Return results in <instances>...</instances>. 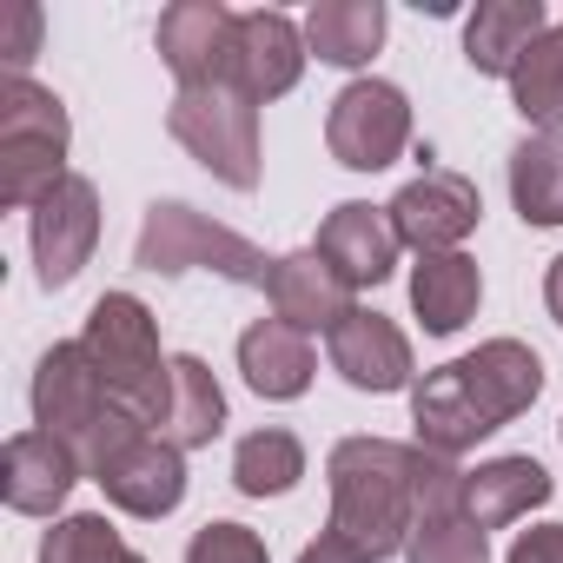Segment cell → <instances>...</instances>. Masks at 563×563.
<instances>
[{
    "label": "cell",
    "instance_id": "83f0119b",
    "mask_svg": "<svg viewBox=\"0 0 563 563\" xmlns=\"http://www.w3.org/2000/svg\"><path fill=\"white\" fill-rule=\"evenodd\" d=\"M405 563H490V530H477L471 517H431L411 530Z\"/></svg>",
    "mask_w": 563,
    "mask_h": 563
},
{
    "label": "cell",
    "instance_id": "8992f818",
    "mask_svg": "<svg viewBox=\"0 0 563 563\" xmlns=\"http://www.w3.org/2000/svg\"><path fill=\"white\" fill-rule=\"evenodd\" d=\"M166 133L232 192H252L265 173V146H258V100H245L232 80L225 87H186L166 107Z\"/></svg>",
    "mask_w": 563,
    "mask_h": 563
},
{
    "label": "cell",
    "instance_id": "4dcf8cb0",
    "mask_svg": "<svg viewBox=\"0 0 563 563\" xmlns=\"http://www.w3.org/2000/svg\"><path fill=\"white\" fill-rule=\"evenodd\" d=\"M504 563H563V523H537V530H523V537L510 543Z\"/></svg>",
    "mask_w": 563,
    "mask_h": 563
},
{
    "label": "cell",
    "instance_id": "44dd1931",
    "mask_svg": "<svg viewBox=\"0 0 563 563\" xmlns=\"http://www.w3.org/2000/svg\"><path fill=\"white\" fill-rule=\"evenodd\" d=\"M556 497L550 471L537 457H490L464 477V517L477 530H504V523H523L530 510H543Z\"/></svg>",
    "mask_w": 563,
    "mask_h": 563
},
{
    "label": "cell",
    "instance_id": "4316f807",
    "mask_svg": "<svg viewBox=\"0 0 563 563\" xmlns=\"http://www.w3.org/2000/svg\"><path fill=\"white\" fill-rule=\"evenodd\" d=\"M41 563H146V556L126 550L100 510H74V517H54V530L41 537Z\"/></svg>",
    "mask_w": 563,
    "mask_h": 563
},
{
    "label": "cell",
    "instance_id": "2e32d148",
    "mask_svg": "<svg viewBox=\"0 0 563 563\" xmlns=\"http://www.w3.org/2000/svg\"><path fill=\"white\" fill-rule=\"evenodd\" d=\"M411 444H424V451H438V457H464V451H477L490 431H504L484 405H477V391L464 385V372H457V358L451 365H438V372H424L418 385H411Z\"/></svg>",
    "mask_w": 563,
    "mask_h": 563
},
{
    "label": "cell",
    "instance_id": "f1b7e54d",
    "mask_svg": "<svg viewBox=\"0 0 563 563\" xmlns=\"http://www.w3.org/2000/svg\"><path fill=\"white\" fill-rule=\"evenodd\" d=\"M186 563H272L265 556V537L258 530H245V523H206V530H192V543H186Z\"/></svg>",
    "mask_w": 563,
    "mask_h": 563
},
{
    "label": "cell",
    "instance_id": "30bf717a",
    "mask_svg": "<svg viewBox=\"0 0 563 563\" xmlns=\"http://www.w3.org/2000/svg\"><path fill=\"white\" fill-rule=\"evenodd\" d=\"M153 47L166 60V74L186 87H225L232 80V54H239V14L219 0H173L153 27Z\"/></svg>",
    "mask_w": 563,
    "mask_h": 563
},
{
    "label": "cell",
    "instance_id": "484cf974",
    "mask_svg": "<svg viewBox=\"0 0 563 563\" xmlns=\"http://www.w3.org/2000/svg\"><path fill=\"white\" fill-rule=\"evenodd\" d=\"M510 107H517L537 133H563V21L517 60V74H510Z\"/></svg>",
    "mask_w": 563,
    "mask_h": 563
},
{
    "label": "cell",
    "instance_id": "7c38bea8",
    "mask_svg": "<svg viewBox=\"0 0 563 563\" xmlns=\"http://www.w3.org/2000/svg\"><path fill=\"white\" fill-rule=\"evenodd\" d=\"M325 358H332V372L352 385V391H372V398H385V391H411L418 378V365H411V339L385 319V312H365V306H352L332 332H325Z\"/></svg>",
    "mask_w": 563,
    "mask_h": 563
},
{
    "label": "cell",
    "instance_id": "52a82bcc",
    "mask_svg": "<svg viewBox=\"0 0 563 563\" xmlns=\"http://www.w3.org/2000/svg\"><path fill=\"white\" fill-rule=\"evenodd\" d=\"M325 146L345 173H385L411 146V100L391 80H352L325 113Z\"/></svg>",
    "mask_w": 563,
    "mask_h": 563
},
{
    "label": "cell",
    "instance_id": "4fadbf2b",
    "mask_svg": "<svg viewBox=\"0 0 563 563\" xmlns=\"http://www.w3.org/2000/svg\"><path fill=\"white\" fill-rule=\"evenodd\" d=\"M265 299H272V319H286L292 332H332L345 312H352V299H358V286L319 252V245H299V252H286V258H272V272H265Z\"/></svg>",
    "mask_w": 563,
    "mask_h": 563
},
{
    "label": "cell",
    "instance_id": "ba28073f",
    "mask_svg": "<svg viewBox=\"0 0 563 563\" xmlns=\"http://www.w3.org/2000/svg\"><path fill=\"white\" fill-rule=\"evenodd\" d=\"M27 245H34V272L47 292L74 286L100 245V186L87 173H67L54 192H41L27 212Z\"/></svg>",
    "mask_w": 563,
    "mask_h": 563
},
{
    "label": "cell",
    "instance_id": "7402d4cb",
    "mask_svg": "<svg viewBox=\"0 0 563 563\" xmlns=\"http://www.w3.org/2000/svg\"><path fill=\"white\" fill-rule=\"evenodd\" d=\"M219 431H225V391H219V378H212L206 358L179 352V358H173V391H166L159 438L179 444V451H199V444H212Z\"/></svg>",
    "mask_w": 563,
    "mask_h": 563
},
{
    "label": "cell",
    "instance_id": "5b68a950",
    "mask_svg": "<svg viewBox=\"0 0 563 563\" xmlns=\"http://www.w3.org/2000/svg\"><path fill=\"white\" fill-rule=\"evenodd\" d=\"M133 265H140V272H159V278L219 272V278H232V286H265V272H272V258H265L245 232H232V225L192 212L186 199H153V206H146L140 239H133Z\"/></svg>",
    "mask_w": 563,
    "mask_h": 563
},
{
    "label": "cell",
    "instance_id": "277c9868",
    "mask_svg": "<svg viewBox=\"0 0 563 563\" xmlns=\"http://www.w3.org/2000/svg\"><path fill=\"white\" fill-rule=\"evenodd\" d=\"M67 146H74V120L54 87L27 74L0 80V206L34 212V199L67 179Z\"/></svg>",
    "mask_w": 563,
    "mask_h": 563
},
{
    "label": "cell",
    "instance_id": "6da1fadb",
    "mask_svg": "<svg viewBox=\"0 0 563 563\" xmlns=\"http://www.w3.org/2000/svg\"><path fill=\"white\" fill-rule=\"evenodd\" d=\"M464 477L451 457L398 438H339L325 457V490H332V523L365 563L405 556L411 530L431 517H464Z\"/></svg>",
    "mask_w": 563,
    "mask_h": 563
},
{
    "label": "cell",
    "instance_id": "d6a6232c",
    "mask_svg": "<svg viewBox=\"0 0 563 563\" xmlns=\"http://www.w3.org/2000/svg\"><path fill=\"white\" fill-rule=\"evenodd\" d=\"M543 306H550V319L563 325V252L550 258V272H543Z\"/></svg>",
    "mask_w": 563,
    "mask_h": 563
},
{
    "label": "cell",
    "instance_id": "e0dca14e",
    "mask_svg": "<svg viewBox=\"0 0 563 563\" xmlns=\"http://www.w3.org/2000/svg\"><path fill=\"white\" fill-rule=\"evenodd\" d=\"M312 245L352 278L358 292H365V286H385V278L398 272V252H405L398 232H391V212L372 206V199H345V206H332Z\"/></svg>",
    "mask_w": 563,
    "mask_h": 563
},
{
    "label": "cell",
    "instance_id": "3957f363",
    "mask_svg": "<svg viewBox=\"0 0 563 563\" xmlns=\"http://www.w3.org/2000/svg\"><path fill=\"white\" fill-rule=\"evenodd\" d=\"M80 464L107 490V504L126 510V517L159 523V517H173L186 504V451L166 444L153 424L126 418L120 405L93 424V438L80 444Z\"/></svg>",
    "mask_w": 563,
    "mask_h": 563
},
{
    "label": "cell",
    "instance_id": "5bb4252c",
    "mask_svg": "<svg viewBox=\"0 0 563 563\" xmlns=\"http://www.w3.org/2000/svg\"><path fill=\"white\" fill-rule=\"evenodd\" d=\"M312 47H306V27L292 14H278V8H252L239 14V54H232V87L245 100H286L306 74Z\"/></svg>",
    "mask_w": 563,
    "mask_h": 563
},
{
    "label": "cell",
    "instance_id": "d6986e66",
    "mask_svg": "<svg viewBox=\"0 0 563 563\" xmlns=\"http://www.w3.org/2000/svg\"><path fill=\"white\" fill-rule=\"evenodd\" d=\"M543 34H550L543 0H477V14L464 21V60H471V74L510 80L517 60H523Z\"/></svg>",
    "mask_w": 563,
    "mask_h": 563
},
{
    "label": "cell",
    "instance_id": "7a4b0ae2",
    "mask_svg": "<svg viewBox=\"0 0 563 563\" xmlns=\"http://www.w3.org/2000/svg\"><path fill=\"white\" fill-rule=\"evenodd\" d=\"M80 345H87V358H93L107 398H113L126 418H140V424L159 431V418H166V391H173V358L159 352V325H153L146 299H133V292H107V299H93Z\"/></svg>",
    "mask_w": 563,
    "mask_h": 563
},
{
    "label": "cell",
    "instance_id": "cb8c5ba5",
    "mask_svg": "<svg viewBox=\"0 0 563 563\" xmlns=\"http://www.w3.org/2000/svg\"><path fill=\"white\" fill-rule=\"evenodd\" d=\"M510 206L523 225H563V133H530L510 146Z\"/></svg>",
    "mask_w": 563,
    "mask_h": 563
},
{
    "label": "cell",
    "instance_id": "9c48e42d",
    "mask_svg": "<svg viewBox=\"0 0 563 563\" xmlns=\"http://www.w3.org/2000/svg\"><path fill=\"white\" fill-rule=\"evenodd\" d=\"M385 212H391L398 245H411L418 258H431V252H464V239H471L477 219H484V199H477V186H471L464 173L431 166V173L405 179Z\"/></svg>",
    "mask_w": 563,
    "mask_h": 563
},
{
    "label": "cell",
    "instance_id": "8fae6325",
    "mask_svg": "<svg viewBox=\"0 0 563 563\" xmlns=\"http://www.w3.org/2000/svg\"><path fill=\"white\" fill-rule=\"evenodd\" d=\"M27 398H34V431L67 438L74 451H80V444L93 438V424L113 411V398H107V385H100V372H93V358H87L80 339H60V345L41 352Z\"/></svg>",
    "mask_w": 563,
    "mask_h": 563
},
{
    "label": "cell",
    "instance_id": "ffe728a7",
    "mask_svg": "<svg viewBox=\"0 0 563 563\" xmlns=\"http://www.w3.org/2000/svg\"><path fill=\"white\" fill-rule=\"evenodd\" d=\"M484 306V272L471 252H431L411 265V312L431 339H451L477 319Z\"/></svg>",
    "mask_w": 563,
    "mask_h": 563
},
{
    "label": "cell",
    "instance_id": "836d02e7",
    "mask_svg": "<svg viewBox=\"0 0 563 563\" xmlns=\"http://www.w3.org/2000/svg\"><path fill=\"white\" fill-rule=\"evenodd\" d=\"M556 438H563V424H556Z\"/></svg>",
    "mask_w": 563,
    "mask_h": 563
},
{
    "label": "cell",
    "instance_id": "9a60e30c",
    "mask_svg": "<svg viewBox=\"0 0 563 563\" xmlns=\"http://www.w3.org/2000/svg\"><path fill=\"white\" fill-rule=\"evenodd\" d=\"M80 477H87L80 451L67 438H47V431H21L0 451V497L21 517H60V504L74 497Z\"/></svg>",
    "mask_w": 563,
    "mask_h": 563
},
{
    "label": "cell",
    "instance_id": "603a6c76",
    "mask_svg": "<svg viewBox=\"0 0 563 563\" xmlns=\"http://www.w3.org/2000/svg\"><path fill=\"white\" fill-rule=\"evenodd\" d=\"M306 47L325 67H365L385 47V8L378 0H319L306 14Z\"/></svg>",
    "mask_w": 563,
    "mask_h": 563
},
{
    "label": "cell",
    "instance_id": "1f68e13d",
    "mask_svg": "<svg viewBox=\"0 0 563 563\" xmlns=\"http://www.w3.org/2000/svg\"><path fill=\"white\" fill-rule=\"evenodd\" d=\"M299 563H365V556H358V550H352L339 530H319V537L299 550Z\"/></svg>",
    "mask_w": 563,
    "mask_h": 563
},
{
    "label": "cell",
    "instance_id": "f546056e",
    "mask_svg": "<svg viewBox=\"0 0 563 563\" xmlns=\"http://www.w3.org/2000/svg\"><path fill=\"white\" fill-rule=\"evenodd\" d=\"M34 47H41V8H34V0L0 8V54H8V74H27Z\"/></svg>",
    "mask_w": 563,
    "mask_h": 563
},
{
    "label": "cell",
    "instance_id": "ac0fdd59",
    "mask_svg": "<svg viewBox=\"0 0 563 563\" xmlns=\"http://www.w3.org/2000/svg\"><path fill=\"white\" fill-rule=\"evenodd\" d=\"M239 372H245V385H252L258 398L292 405V398H306V391H312L319 352H312V339H306V332H292L286 319H258V325H245V332H239Z\"/></svg>",
    "mask_w": 563,
    "mask_h": 563
},
{
    "label": "cell",
    "instance_id": "d4e9b609",
    "mask_svg": "<svg viewBox=\"0 0 563 563\" xmlns=\"http://www.w3.org/2000/svg\"><path fill=\"white\" fill-rule=\"evenodd\" d=\"M299 477H306V444L286 424L245 431L232 444V484H239V497H286V490H299Z\"/></svg>",
    "mask_w": 563,
    "mask_h": 563
}]
</instances>
